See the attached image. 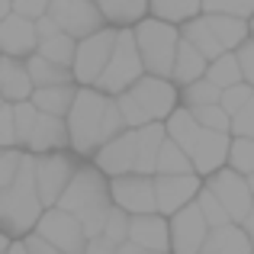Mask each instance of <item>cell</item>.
Returning <instances> with one entry per match:
<instances>
[{
  "mask_svg": "<svg viewBox=\"0 0 254 254\" xmlns=\"http://www.w3.org/2000/svg\"><path fill=\"white\" fill-rule=\"evenodd\" d=\"M64 126H68L71 155H77L81 161H90L110 138H116L126 129L116 100L103 97L93 87H77V97L64 116Z\"/></svg>",
  "mask_w": 254,
  "mask_h": 254,
  "instance_id": "6da1fadb",
  "label": "cell"
},
{
  "mask_svg": "<svg viewBox=\"0 0 254 254\" xmlns=\"http://www.w3.org/2000/svg\"><path fill=\"white\" fill-rule=\"evenodd\" d=\"M55 209H64L68 216H74L77 222H81L87 238L103 235L106 216H110V209H113L110 180L93 168L90 161H81V168L74 171V177H71L68 190L62 193Z\"/></svg>",
  "mask_w": 254,
  "mask_h": 254,
  "instance_id": "7a4b0ae2",
  "label": "cell"
},
{
  "mask_svg": "<svg viewBox=\"0 0 254 254\" xmlns=\"http://www.w3.org/2000/svg\"><path fill=\"white\" fill-rule=\"evenodd\" d=\"M42 212L45 209L36 196V158L23 151L16 180L0 190V232L10 242H23L26 235L36 232Z\"/></svg>",
  "mask_w": 254,
  "mask_h": 254,
  "instance_id": "3957f363",
  "label": "cell"
},
{
  "mask_svg": "<svg viewBox=\"0 0 254 254\" xmlns=\"http://www.w3.org/2000/svg\"><path fill=\"white\" fill-rule=\"evenodd\" d=\"M116 106H119V116H123L126 129H142V126H151V123H164L180 106V93L171 81L145 74L126 93H119Z\"/></svg>",
  "mask_w": 254,
  "mask_h": 254,
  "instance_id": "277c9868",
  "label": "cell"
},
{
  "mask_svg": "<svg viewBox=\"0 0 254 254\" xmlns=\"http://www.w3.org/2000/svg\"><path fill=\"white\" fill-rule=\"evenodd\" d=\"M132 39H135V49H138V58H142L145 74L171 81L174 55H177V45H180V29L177 26L145 16L138 26H132Z\"/></svg>",
  "mask_w": 254,
  "mask_h": 254,
  "instance_id": "5b68a950",
  "label": "cell"
},
{
  "mask_svg": "<svg viewBox=\"0 0 254 254\" xmlns=\"http://www.w3.org/2000/svg\"><path fill=\"white\" fill-rule=\"evenodd\" d=\"M142 77H145V68H142V58H138L132 29H116V45H113V55H110V62H106L100 81L93 84V90H100L103 97H113V100H116L119 93H126L135 81H142Z\"/></svg>",
  "mask_w": 254,
  "mask_h": 254,
  "instance_id": "8992f818",
  "label": "cell"
},
{
  "mask_svg": "<svg viewBox=\"0 0 254 254\" xmlns=\"http://www.w3.org/2000/svg\"><path fill=\"white\" fill-rule=\"evenodd\" d=\"M77 168H81V158L71 155V151L36 158V196L42 203V209H55L58 206V199L68 190Z\"/></svg>",
  "mask_w": 254,
  "mask_h": 254,
  "instance_id": "52a82bcc",
  "label": "cell"
},
{
  "mask_svg": "<svg viewBox=\"0 0 254 254\" xmlns=\"http://www.w3.org/2000/svg\"><path fill=\"white\" fill-rule=\"evenodd\" d=\"M113 45H116V29H110V26H103L100 32L77 42L74 64H71V74H74L77 87H93L100 81V74H103L106 62L113 55Z\"/></svg>",
  "mask_w": 254,
  "mask_h": 254,
  "instance_id": "ba28073f",
  "label": "cell"
},
{
  "mask_svg": "<svg viewBox=\"0 0 254 254\" xmlns=\"http://www.w3.org/2000/svg\"><path fill=\"white\" fill-rule=\"evenodd\" d=\"M203 187L222 203V209L229 212V222L242 225L251 216L254 199H251V190H248V180L242 174H235L232 168H222V171L212 174L209 180H203Z\"/></svg>",
  "mask_w": 254,
  "mask_h": 254,
  "instance_id": "9c48e42d",
  "label": "cell"
},
{
  "mask_svg": "<svg viewBox=\"0 0 254 254\" xmlns=\"http://www.w3.org/2000/svg\"><path fill=\"white\" fill-rule=\"evenodd\" d=\"M32 235L42 238L52 248H58L62 254H84L87 248V235H84L81 222L74 216H68L64 209H45Z\"/></svg>",
  "mask_w": 254,
  "mask_h": 254,
  "instance_id": "30bf717a",
  "label": "cell"
},
{
  "mask_svg": "<svg viewBox=\"0 0 254 254\" xmlns=\"http://www.w3.org/2000/svg\"><path fill=\"white\" fill-rule=\"evenodd\" d=\"M110 199H113V206L123 209L129 219L151 216V212H158V206H155V177L126 174V177L110 180Z\"/></svg>",
  "mask_w": 254,
  "mask_h": 254,
  "instance_id": "8fae6325",
  "label": "cell"
},
{
  "mask_svg": "<svg viewBox=\"0 0 254 254\" xmlns=\"http://www.w3.org/2000/svg\"><path fill=\"white\" fill-rule=\"evenodd\" d=\"M49 16L74 42H81V39L103 29V19H100L93 0H49Z\"/></svg>",
  "mask_w": 254,
  "mask_h": 254,
  "instance_id": "7c38bea8",
  "label": "cell"
},
{
  "mask_svg": "<svg viewBox=\"0 0 254 254\" xmlns=\"http://www.w3.org/2000/svg\"><path fill=\"white\" fill-rule=\"evenodd\" d=\"M168 235H171V254H203V245L209 238V225H206L203 212L196 203L184 206L168 219Z\"/></svg>",
  "mask_w": 254,
  "mask_h": 254,
  "instance_id": "4fadbf2b",
  "label": "cell"
},
{
  "mask_svg": "<svg viewBox=\"0 0 254 254\" xmlns=\"http://www.w3.org/2000/svg\"><path fill=\"white\" fill-rule=\"evenodd\" d=\"M90 164L103 174L106 180L135 174V129H123L116 138H110V142L90 158Z\"/></svg>",
  "mask_w": 254,
  "mask_h": 254,
  "instance_id": "5bb4252c",
  "label": "cell"
},
{
  "mask_svg": "<svg viewBox=\"0 0 254 254\" xmlns=\"http://www.w3.org/2000/svg\"><path fill=\"white\" fill-rule=\"evenodd\" d=\"M203 180L196 174H184V177H155V206L158 216L171 219L174 212H180L184 206L196 203Z\"/></svg>",
  "mask_w": 254,
  "mask_h": 254,
  "instance_id": "9a60e30c",
  "label": "cell"
},
{
  "mask_svg": "<svg viewBox=\"0 0 254 254\" xmlns=\"http://www.w3.org/2000/svg\"><path fill=\"white\" fill-rule=\"evenodd\" d=\"M229 145H232V135L203 129V135L196 138V145L187 151V158H190V164H193V174H196L199 180H209L216 171H222L225 164H229Z\"/></svg>",
  "mask_w": 254,
  "mask_h": 254,
  "instance_id": "2e32d148",
  "label": "cell"
},
{
  "mask_svg": "<svg viewBox=\"0 0 254 254\" xmlns=\"http://www.w3.org/2000/svg\"><path fill=\"white\" fill-rule=\"evenodd\" d=\"M26 155L32 158H42V155H58V151H71L68 145V126L64 119H55V116H45L39 113L36 126H32V135L26 142Z\"/></svg>",
  "mask_w": 254,
  "mask_h": 254,
  "instance_id": "e0dca14e",
  "label": "cell"
},
{
  "mask_svg": "<svg viewBox=\"0 0 254 254\" xmlns=\"http://www.w3.org/2000/svg\"><path fill=\"white\" fill-rule=\"evenodd\" d=\"M36 49H39L36 23L19 19V16H13V13H10V16L0 23V55L26 62L29 55H36Z\"/></svg>",
  "mask_w": 254,
  "mask_h": 254,
  "instance_id": "ac0fdd59",
  "label": "cell"
},
{
  "mask_svg": "<svg viewBox=\"0 0 254 254\" xmlns=\"http://www.w3.org/2000/svg\"><path fill=\"white\" fill-rule=\"evenodd\" d=\"M129 245L155 254H171V235H168V219L151 212V216L129 219Z\"/></svg>",
  "mask_w": 254,
  "mask_h": 254,
  "instance_id": "d6986e66",
  "label": "cell"
},
{
  "mask_svg": "<svg viewBox=\"0 0 254 254\" xmlns=\"http://www.w3.org/2000/svg\"><path fill=\"white\" fill-rule=\"evenodd\" d=\"M29 97H32V81H29V71H26V62L0 55V100L16 106V103H26Z\"/></svg>",
  "mask_w": 254,
  "mask_h": 254,
  "instance_id": "ffe728a7",
  "label": "cell"
},
{
  "mask_svg": "<svg viewBox=\"0 0 254 254\" xmlns=\"http://www.w3.org/2000/svg\"><path fill=\"white\" fill-rule=\"evenodd\" d=\"M93 6L110 29H132L148 16V0H93Z\"/></svg>",
  "mask_w": 254,
  "mask_h": 254,
  "instance_id": "44dd1931",
  "label": "cell"
},
{
  "mask_svg": "<svg viewBox=\"0 0 254 254\" xmlns=\"http://www.w3.org/2000/svg\"><path fill=\"white\" fill-rule=\"evenodd\" d=\"M168 142V132H164V123H151L135 129V174L142 177H155V161L161 145Z\"/></svg>",
  "mask_w": 254,
  "mask_h": 254,
  "instance_id": "7402d4cb",
  "label": "cell"
},
{
  "mask_svg": "<svg viewBox=\"0 0 254 254\" xmlns=\"http://www.w3.org/2000/svg\"><path fill=\"white\" fill-rule=\"evenodd\" d=\"M206 68H209V62H206V58L199 55L190 42H184V39H180L177 55H174L171 84L180 90V87H187V84H193V81H203V77H206Z\"/></svg>",
  "mask_w": 254,
  "mask_h": 254,
  "instance_id": "603a6c76",
  "label": "cell"
},
{
  "mask_svg": "<svg viewBox=\"0 0 254 254\" xmlns=\"http://www.w3.org/2000/svg\"><path fill=\"white\" fill-rule=\"evenodd\" d=\"M77 97V84H62V87H39V90H32L29 103L36 106L39 113H45V116H55V119H64L71 110V103H74Z\"/></svg>",
  "mask_w": 254,
  "mask_h": 254,
  "instance_id": "cb8c5ba5",
  "label": "cell"
},
{
  "mask_svg": "<svg viewBox=\"0 0 254 254\" xmlns=\"http://www.w3.org/2000/svg\"><path fill=\"white\" fill-rule=\"evenodd\" d=\"M251 242L245 235L242 225L229 222V225H219V229H209V238L203 245V254H251Z\"/></svg>",
  "mask_w": 254,
  "mask_h": 254,
  "instance_id": "d4e9b609",
  "label": "cell"
},
{
  "mask_svg": "<svg viewBox=\"0 0 254 254\" xmlns=\"http://www.w3.org/2000/svg\"><path fill=\"white\" fill-rule=\"evenodd\" d=\"M209 32L216 36V42L222 45V52H238L245 42L251 39V29L245 19H232V16H203Z\"/></svg>",
  "mask_w": 254,
  "mask_h": 254,
  "instance_id": "484cf974",
  "label": "cell"
},
{
  "mask_svg": "<svg viewBox=\"0 0 254 254\" xmlns=\"http://www.w3.org/2000/svg\"><path fill=\"white\" fill-rule=\"evenodd\" d=\"M199 3L203 0H148V16L180 29L184 23L199 16Z\"/></svg>",
  "mask_w": 254,
  "mask_h": 254,
  "instance_id": "4316f807",
  "label": "cell"
},
{
  "mask_svg": "<svg viewBox=\"0 0 254 254\" xmlns=\"http://www.w3.org/2000/svg\"><path fill=\"white\" fill-rule=\"evenodd\" d=\"M164 132H168V138L177 145V148H184V151H190L193 145H196V138L203 135L199 123L193 119V113L184 110V106H177V110L164 119Z\"/></svg>",
  "mask_w": 254,
  "mask_h": 254,
  "instance_id": "83f0119b",
  "label": "cell"
},
{
  "mask_svg": "<svg viewBox=\"0 0 254 254\" xmlns=\"http://www.w3.org/2000/svg\"><path fill=\"white\" fill-rule=\"evenodd\" d=\"M180 39H184V42H190L193 49H196L199 55L206 58V62H216L219 55H225V52H222V45L216 42V36H212V32H209V26H206L203 13H199L196 19H190V23H184V26H180Z\"/></svg>",
  "mask_w": 254,
  "mask_h": 254,
  "instance_id": "f1b7e54d",
  "label": "cell"
},
{
  "mask_svg": "<svg viewBox=\"0 0 254 254\" xmlns=\"http://www.w3.org/2000/svg\"><path fill=\"white\" fill-rule=\"evenodd\" d=\"M26 71H29L32 90L39 87H62V84H74V74L68 68H58V64L45 62L42 55H29L26 58Z\"/></svg>",
  "mask_w": 254,
  "mask_h": 254,
  "instance_id": "f546056e",
  "label": "cell"
},
{
  "mask_svg": "<svg viewBox=\"0 0 254 254\" xmlns=\"http://www.w3.org/2000/svg\"><path fill=\"white\" fill-rule=\"evenodd\" d=\"M184 174H193V164H190V158H187V151L177 148L168 138V142L161 145V151H158L155 177H184Z\"/></svg>",
  "mask_w": 254,
  "mask_h": 254,
  "instance_id": "4dcf8cb0",
  "label": "cell"
},
{
  "mask_svg": "<svg viewBox=\"0 0 254 254\" xmlns=\"http://www.w3.org/2000/svg\"><path fill=\"white\" fill-rule=\"evenodd\" d=\"M206 81L216 87L219 93L229 90V87H235V84H242V71H238L235 52H225V55H219L216 62H209V68H206Z\"/></svg>",
  "mask_w": 254,
  "mask_h": 254,
  "instance_id": "1f68e13d",
  "label": "cell"
},
{
  "mask_svg": "<svg viewBox=\"0 0 254 254\" xmlns=\"http://www.w3.org/2000/svg\"><path fill=\"white\" fill-rule=\"evenodd\" d=\"M74 49H77L74 39L64 36V32H58V36L39 42L36 55H42L45 62H52V64H58V68H68V71H71V64H74Z\"/></svg>",
  "mask_w": 254,
  "mask_h": 254,
  "instance_id": "d6a6232c",
  "label": "cell"
},
{
  "mask_svg": "<svg viewBox=\"0 0 254 254\" xmlns=\"http://www.w3.org/2000/svg\"><path fill=\"white\" fill-rule=\"evenodd\" d=\"M180 106L184 110H203V106H219V97L222 93L216 90L209 81H193V84H187V87H180Z\"/></svg>",
  "mask_w": 254,
  "mask_h": 254,
  "instance_id": "836d02e7",
  "label": "cell"
},
{
  "mask_svg": "<svg viewBox=\"0 0 254 254\" xmlns=\"http://www.w3.org/2000/svg\"><path fill=\"white\" fill-rule=\"evenodd\" d=\"M203 16H232V19H248L254 16V0H203L199 3Z\"/></svg>",
  "mask_w": 254,
  "mask_h": 254,
  "instance_id": "e575fe53",
  "label": "cell"
},
{
  "mask_svg": "<svg viewBox=\"0 0 254 254\" xmlns=\"http://www.w3.org/2000/svg\"><path fill=\"white\" fill-rule=\"evenodd\" d=\"M225 168H232L235 174H242V177H251L254 174V142L251 138H232L229 164Z\"/></svg>",
  "mask_w": 254,
  "mask_h": 254,
  "instance_id": "d590c367",
  "label": "cell"
},
{
  "mask_svg": "<svg viewBox=\"0 0 254 254\" xmlns=\"http://www.w3.org/2000/svg\"><path fill=\"white\" fill-rule=\"evenodd\" d=\"M36 119H39V110L29 103V100H26V103H16V106H13V129H16V148H19V151H23V148H26V142H29Z\"/></svg>",
  "mask_w": 254,
  "mask_h": 254,
  "instance_id": "8d00e7d4",
  "label": "cell"
},
{
  "mask_svg": "<svg viewBox=\"0 0 254 254\" xmlns=\"http://www.w3.org/2000/svg\"><path fill=\"white\" fill-rule=\"evenodd\" d=\"M190 113H193V119L199 123V129H206V132H225V135H229L232 119H229V113H225L222 106H203V110H190Z\"/></svg>",
  "mask_w": 254,
  "mask_h": 254,
  "instance_id": "74e56055",
  "label": "cell"
},
{
  "mask_svg": "<svg viewBox=\"0 0 254 254\" xmlns=\"http://www.w3.org/2000/svg\"><path fill=\"white\" fill-rule=\"evenodd\" d=\"M196 206H199V212H203V219H206V225L209 229H219V225H229V212L222 209V203H219L216 196H212L209 190H199V196H196Z\"/></svg>",
  "mask_w": 254,
  "mask_h": 254,
  "instance_id": "f35d334b",
  "label": "cell"
},
{
  "mask_svg": "<svg viewBox=\"0 0 254 254\" xmlns=\"http://www.w3.org/2000/svg\"><path fill=\"white\" fill-rule=\"evenodd\" d=\"M103 238H106L110 245H116V248L129 242V216H126L123 209H116V206H113V209H110V216H106Z\"/></svg>",
  "mask_w": 254,
  "mask_h": 254,
  "instance_id": "ab89813d",
  "label": "cell"
},
{
  "mask_svg": "<svg viewBox=\"0 0 254 254\" xmlns=\"http://www.w3.org/2000/svg\"><path fill=\"white\" fill-rule=\"evenodd\" d=\"M254 100V90L248 84H235V87H229V90H222V97H219V106H222L225 113H229V119L235 116L238 110H245Z\"/></svg>",
  "mask_w": 254,
  "mask_h": 254,
  "instance_id": "60d3db41",
  "label": "cell"
},
{
  "mask_svg": "<svg viewBox=\"0 0 254 254\" xmlns=\"http://www.w3.org/2000/svg\"><path fill=\"white\" fill-rule=\"evenodd\" d=\"M10 13L19 19H29V23H39L49 13V0H10Z\"/></svg>",
  "mask_w": 254,
  "mask_h": 254,
  "instance_id": "b9f144b4",
  "label": "cell"
},
{
  "mask_svg": "<svg viewBox=\"0 0 254 254\" xmlns=\"http://www.w3.org/2000/svg\"><path fill=\"white\" fill-rule=\"evenodd\" d=\"M229 135L232 138H251V142H254V100L245 106V110H238L235 116H232Z\"/></svg>",
  "mask_w": 254,
  "mask_h": 254,
  "instance_id": "7bdbcfd3",
  "label": "cell"
},
{
  "mask_svg": "<svg viewBox=\"0 0 254 254\" xmlns=\"http://www.w3.org/2000/svg\"><path fill=\"white\" fill-rule=\"evenodd\" d=\"M19 161H23V151H19V148H6V151H0V190H3V187H10L13 180H16V174H19Z\"/></svg>",
  "mask_w": 254,
  "mask_h": 254,
  "instance_id": "ee69618b",
  "label": "cell"
},
{
  "mask_svg": "<svg viewBox=\"0 0 254 254\" xmlns=\"http://www.w3.org/2000/svg\"><path fill=\"white\" fill-rule=\"evenodd\" d=\"M235 62H238V71H242V84H248L254 90V42L251 39L235 52Z\"/></svg>",
  "mask_w": 254,
  "mask_h": 254,
  "instance_id": "f6af8a7d",
  "label": "cell"
},
{
  "mask_svg": "<svg viewBox=\"0 0 254 254\" xmlns=\"http://www.w3.org/2000/svg\"><path fill=\"white\" fill-rule=\"evenodd\" d=\"M16 148V129H13V106H0V151Z\"/></svg>",
  "mask_w": 254,
  "mask_h": 254,
  "instance_id": "bcb514c9",
  "label": "cell"
},
{
  "mask_svg": "<svg viewBox=\"0 0 254 254\" xmlns=\"http://www.w3.org/2000/svg\"><path fill=\"white\" fill-rule=\"evenodd\" d=\"M58 32H62V29H58V26H55V19H52L49 13H45V16H42V19H39V23H36V39H39V42H45V39L58 36Z\"/></svg>",
  "mask_w": 254,
  "mask_h": 254,
  "instance_id": "7dc6e473",
  "label": "cell"
},
{
  "mask_svg": "<svg viewBox=\"0 0 254 254\" xmlns=\"http://www.w3.org/2000/svg\"><path fill=\"white\" fill-rule=\"evenodd\" d=\"M84 254H116V245H110L103 235H97V238H87Z\"/></svg>",
  "mask_w": 254,
  "mask_h": 254,
  "instance_id": "c3c4849f",
  "label": "cell"
},
{
  "mask_svg": "<svg viewBox=\"0 0 254 254\" xmlns=\"http://www.w3.org/2000/svg\"><path fill=\"white\" fill-rule=\"evenodd\" d=\"M23 245H26V251H29V254H62L58 248L45 245L42 238H36V235H26V238H23Z\"/></svg>",
  "mask_w": 254,
  "mask_h": 254,
  "instance_id": "681fc988",
  "label": "cell"
},
{
  "mask_svg": "<svg viewBox=\"0 0 254 254\" xmlns=\"http://www.w3.org/2000/svg\"><path fill=\"white\" fill-rule=\"evenodd\" d=\"M242 229H245V235H248V242H251V248H254V209H251V216L242 222Z\"/></svg>",
  "mask_w": 254,
  "mask_h": 254,
  "instance_id": "f907efd6",
  "label": "cell"
},
{
  "mask_svg": "<svg viewBox=\"0 0 254 254\" xmlns=\"http://www.w3.org/2000/svg\"><path fill=\"white\" fill-rule=\"evenodd\" d=\"M116 254H155V251H145V248H135V245H129V242H126V245H119V248H116Z\"/></svg>",
  "mask_w": 254,
  "mask_h": 254,
  "instance_id": "816d5d0a",
  "label": "cell"
},
{
  "mask_svg": "<svg viewBox=\"0 0 254 254\" xmlns=\"http://www.w3.org/2000/svg\"><path fill=\"white\" fill-rule=\"evenodd\" d=\"M6 254H29V251H26V245H23V242H13V245H10V251H6Z\"/></svg>",
  "mask_w": 254,
  "mask_h": 254,
  "instance_id": "f5cc1de1",
  "label": "cell"
},
{
  "mask_svg": "<svg viewBox=\"0 0 254 254\" xmlns=\"http://www.w3.org/2000/svg\"><path fill=\"white\" fill-rule=\"evenodd\" d=\"M10 16V0H0V23Z\"/></svg>",
  "mask_w": 254,
  "mask_h": 254,
  "instance_id": "db71d44e",
  "label": "cell"
},
{
  "mask_svg": "<svg viewBox=\"0 0 254 254\" xmlns=\"http://www.w3.org/2000/svg\"><path fill=\"white\" fill-rule=\"evenodd\" d=\"M10 245H13V242L3 235V232H0V254H6V251H10Z\"/></svg>",
  "mask_w": 254,
  "mask_h": 254,
  "instance_id": "11a10c76",
  "label": "cell"
},
{
  "mask_svg": "<svg viewBox=\"0 0 254 254\" xmlns=\"http://www.w3.org/2000/svg\"><path fill=\"white\" fill-rule=\"evenodd\" d=\"M245 180H248V190H251V199H254V174H251V177H245Z\"/></svg>",
  "mask_w": 254,
  "mask_h": 254,
  "instance_id": "9f6ffc18",
  "label": "cell"
},
{
  "mask_svg": "<svg viewBox=\"0 0 254 254\" xmlns=\"http://www.w3.org/2000/svg\"><path fill=\"white\" fill-rule=\"evenodd\" d=\"M0 106H3V100H0Z\"/></svg>",
  "mask_w": 254,
  "mask_h": 254,
  "instance_id": "6f0895ef",
  "label": "cell"
},
{
  "mask_svg": "<svg viewBox=\"0 0 254 254\" xmlns=\"http://www.w3.org/2000/svg\"><path fill=\"white\" fill-rule=\"evenodd\" d=\"M251 42H254V39H251Z\"/></svg>",
  "mask_w": 254,
  "mask_h": 254,
  "instance_id": "680465c9",
  "label": "cell"
},
{
  "mask_svg": "<svg viewBox=\"0 0 254 254\" xmlns=\"http://www.w3.org/2000/svg\"><path fill=\"white\" fill-rule=\"evenodd\" d=\"M251 254H254V251H251Z\"/></svg>",
  "mask_w": 254,
  "mask_h": 254,
  "instance_id": "91938a15",
  "label": "cell"
}]
</instances>
